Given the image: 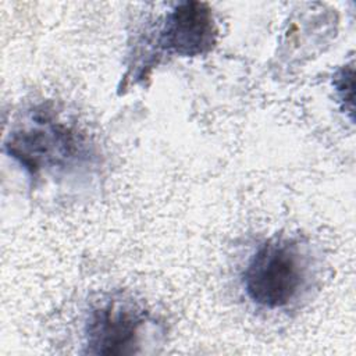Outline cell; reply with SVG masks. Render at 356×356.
Returning <instances> with one entry per match:
<instances>
[{
  "mask_svg": "<svg viewBox=\"0 0 356 356\" xmlns=\"http://www.w3.org/2000/svg\"><path fill=\"white\" fill-rule=\"evenodd\" d=\"M6 149L32 178L43 171H68L89 163L92 156L86 136L47 108H36L25 124L17 127Z\"/></svg>",
  "mask_w": 356,
  "mask_h": 356,
  "instance_id": "cell-1",
  "label": "cell"
},
{
  "mask_svg": "<svg viewBox=\"0 0 356 356\" xmlns=\"http://www.w3.org/2000/svg\"><path fill=\"white\" fill-rule=\"evenodd\" d=\"M310 275L312 260L307 248L299 239L275 236L254 252L242 281L252 302L275 310L299 299Z\"/></svg>",
  "mask_w": 356,
  "mask_h": 356,
  "instance_id": "cell-2",
  "label": "cell"
},
{
  "mask_svg": "<svg viewBox=\"0 0 356 356\" xmlns=\"http://www.w3.org/2000/svg\"><path fill=\"white\" fill-rule=\"evenodd\" d=\"M149 313L131 300L111 299L96 306L85 327L86 346L95 355L136 353Z\"/></svg>",
  "mask_w": 356,
  "mask_h": 356,
  "instance_id": "cell-3",
  "label": "cell"
},
{
  "mask_svg": "<svg viewBox=\"0 0 356 356\" xmlns=\"http://www.w3.org/2000/svg\"><path fill=\"white\" fill-rule=\"evenodd\" d=\"M217 40V28L207 3L184 1L164 18L154 38L156 58L167 54L193 57L209 53Z\"/></svg>",
  "mask_w": 356,
  "mask_h": 356,
  "instance_id": "cell-4",
  "label": "cell"
},
{
  "mask_svg": "<svg viewBox=\"0 0 356 356\" xmlns=\"http://www.w3.org/2000/svg\"><path fill=\"white\" fill-rule=\"evenodd\" d=\"M334 86L339 96V100L343 103H348L350 111L353 110V64L342 67L334 76ZM353 113V111H352Z\"/></svg>",
  "mask_w": 356,
  "mask_h": 356,
  "instance_id": "cell-5",
  "label": "cell"
}]
</instances>
